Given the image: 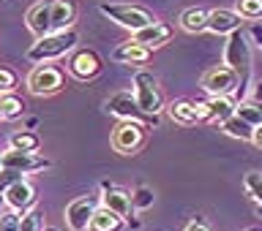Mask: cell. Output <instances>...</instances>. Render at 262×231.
I'll return each instance as SVG.
<instances>
[{"label":"cell","instance_id":"obj_13","mask_svg":"<svg viewBox=\"0 0 262 231\" xmlns=\"http://www.w3.org/2000/svg\"><path fill=\"white\" fill-rule=\"evenodd\" d=\"M101 207H106L110 212H115L118 218L126 220L131 215V207H134V196H131L128 191H123L120 185L101 183Z\"/></svg>","mask_w":262,"mask_h":231},{"label":"cell","instance_id":"obj_37","mask_svg":"<svg viewBox=\"0 0 262 231\" xmlns=\"http://www.w3.org/2000/svg\"><path fill=\"white\" fill-rule=\"evenodd\" d=\"M251 144H254V147H259V150H262V125H259L257 131H254V139H251Z\"/></svg>","mask_w":262,"mask_h":231},{"label":"cell","instance_id":"obj_40","mask_svg":"<svg viewBox=\"0 0 262 231\" xmlns=\"http://www.w3.org/2000/svg\"><path fill=\"white\" fill-rule=\"evenodd\" d=\"M246 231H259V228H246Z\"/></svg>","mask_w":262,"mask_h":231},{"label":"cell","instance_id":"obj_35","mask_svg":"<svg viewBox=\"0 0 262 231\" xmlns=\"http://www.w3.org/2000/svg\"><path fill=\"white\" fill-rule=\"evenodd\" d=\"M251 98H254L257 104H262V82H257V85L251 87Z\"/></svg>","mask_w":262,"mask_h":231},{"label":"cell","instance_id":"obj_24","mask_svg":"<svg viewBox=\"0 0 262 231\" xmlns=\"http://www.w3.org/2000/svg\"><path fill=\"white\" fill-rule=\"evenodd\" d=\"M120 226H123V218H118L106 207H98V212L93 215V223H90V231H120Z\"/></svg>","mask_w":262,"mask_h":231},{"label":"cell","instance_id":"obj_41","mask_svg":"<svg viewBox=\"0 0 262 231\" xmlns=\"http://www.w3.org/2000/svg\"><path fill=\"white\" fill-rule=\"evenodd\" d=\"M0 122H3V112H0Z\"/></svg>","mask_w":262,"mask_h":231},{"label":"cell","instance_id":"obj_11","mask_svg":"<svg viewBox=\"0 0 262 231\" xmlns=\"http://www.w3.org/2000/svg\"><path fill=\"white\" fill-rule=\"evenodd\" d=\"M66 65H69V73H71V76L79 79V82L96 79L98 73H101V68H104L101 57H98V52H93V49H74Z\"/></svg>","mask_w":262,"mask_h":231},{"label":"cell","instance_id":"obj_28","mask_svg":"<svg viewBox=\"0 0 262 231\" xmlns=\"http://www.w3.org/2000/svg\"><path fill=\"white\" fill-rule=\"evenodd\" d=\"M243 185H246V191H249L251 199L262 207V171H249V174L243 177Z\"/></svg>","mask_w":262,"mask_h":231},{"label":"cell","instance_id":"obj_30","mask_svg":"<svg viewBox=\"0 0 262 231\" xmlns=\"http://www.w3.org/2000/svg\"><path fill=\"white\" fill-rule=\"evenodd\" d=\"M0 231H22V215L14 210L0 212Z\"/></svg>","mask_w":262,"mask_h":231},{"label":"cell","instance_id":"obj_18","mask_svg":"<svg viewBox=\"0 0 262 231\" xmlns=\"http://www.w3.org/2000/svg\"><path fill=\"white\" fill-rule=\"evenodd\" d=\"M167 114H169L172 122H178V125H196V122H202L200 109H196V101H188V98L172 101L167 106Z\"/></svg>","mask_w":262,"mask_h":231},{"label":"cell","instance_id":"obj_38","mask_svg":"<svg viewBox=\"0 0 262 231\" xmlns=\"http://www.w3.org/2000/svg\"><path fill=\"white\" fill-rule=\"evenodd\" d=\"M3 207H6V199H3V193H0V212H3Z\"/></svg>","mask_w":262,"mask_h":231},{"label":"cell","instance_id":"obj_31","mask_svg":"<svg viewBox=\"0 0 262 231\" xmlns=\"http://www.w3.org/2000/svg\"><path fill=\"white\" fill-rule=\"evenodd\" d=\"M22 231H44V212L30 210L22 215Z\"/></svg>","mask_w":262,"mask_h":231},{"label":"cell","instance_id":"obj_21","mask_svg":"<svg viewBox=\"0 0 262 231\" xmlns=\"http://www.w3.org/2000/svg\"><path fill=\"white\" fill-rule=\"evenodd\" d=\"M208 14L205 8H186L183 14H180V28H183L186 33H202L208 30Z\"/></svg>","mask_w":262,"mask_h":231},{"label":"cell","instance_id":"obj_34","mask_svg":"<svg viewBox=\"0 0 262 231\" xmlns=\"http://www.w3.org/2000/svg\"><path fill=\"white\" fill-rule=\"evenodd\" d=\"M186 231H210V228H208V226H205V223H202V220H191V223H188V226H186Z\"/></svg>","mask_w":262,"mask_h":231},{"label":"cell","instance_id":"obj_1","mask_svg":"<svg viewBox=\"0 0 262 231\" xmlns=\"http://www.w3.org/2000/svg\"><path fill=\"white\" fill-rule=\"evenodd\" d=\"M224 65H229V68L237 73V98L246 101V95H249V85H251L254 57H251V44H249V38H246L243 30L232 33V36L227 38Z\"/></svg>","mask_w":262,"mask_h":231},{"label":"cell","instance_id":"obj_32","mask_svg":"<svg viewBox=\"0 0 262 231\" xmlns=\"http://www.w3.org/2000/svg\"><path fill=\"white\" fill-rule=\"evenodd\" d=\"M25 174H19V171H11V169H0V193H6L11 185L22 183Z\"/></svg>","mask_w":262,"mask_h":231},{"label":"cell","instance_id":"obj_3","mask_svg":"<svg viewBox=\"0 0 262 231\" xmlns=\"http://www.w3.org/2000/svg\"><path fill=\"white\" fill-rule=\"evenodd\" d=\"M98 11L104 16H110L115 24H120V28H126L131 33H139V30H145L147 24L156 22V16L147 11V8L134 6V3H101Z\"/></svg>","mask_w":262,"mask_h":231},{"label":"cell","instance_id":"obj_25","mask_svg":"<svg viewBox=\"0 0 262 231\" xmlns=\"http://www.w3.org/2000/svg\"><path fill=\"white\" fill-rule=\"evenodd\" d=\"M221 128H224V134H227V136L241 139V142H251V139H254V131H257V128H251L246 120L237 117V114H235V117H229Z\"/></svg>","mask_w":262,"mask_h":231},{"label":"cell","instance_id":"obj_19","mask_svg":"<svg viewBox=\"0 0 262 231\" xmlns=\"http://www.w3.org/2000/svg\"><path fill=\"white\" fill-rule=\"evenodd\" d=\"M237 112V101L229 95H221V98H210L208 101V120L205 122H213V125H224L229 117H235Z\"/></svg>","mask_w":262,"mask_h":231},{"label":"cell","instance_id":"obj_6","mask_svg":"<svg viewBox=\"0 0 262 231\" xmlns=\"http://www.w3.org/2000/svg\"><path fill=\"white\" fill-rule=\"evenodd\" d=\"M101 207V196L88 193V196H77L69 207H66V226L71 231H90L93 215Z\"/></svg>","mask_w":262,"mask_h":231},{"label":"cell","instance_id":"obj_10","mask_svg":"<svg viewBox=\"0 0 262 231\" xmlns=\"http://www.w3.org/2000/svg\"><path fill=\"white\" fill-rule=\"evenodd\" d=\"M0 169H11V171H19V174H36V171L52 169V161L38 152H19V150L8 147L3 152V166Z\"/></svg>","mask_w":262,"mask_h":231},{"label":"cell","instance_id":"obj_23","mask_svg":"<svg viewBox=\"0 0 262 231\" xmlns=\"http://www.w3.org/2000/svg\"><path fill=\"white\" fill-rule=\"evenodd\" d=\"M237 117L246 120L251 128H259L262 125V104H257L254 98H246V101H237Z\"/></svg>","mask_w":262,"mask_h":231},{"label":"cell","instance_id":"obj_22","mask_svg":"<svg viewBox=\"0 0 262 231\" xmlns=\"http://www.w3.org/2000/svg\"><path fill=\"white\" fill-rule=\"evenodd\" d=\"M8 147H11V150H19V152H38L41 139H38V134H33V131H16V134H11V139H8Z\"/></svg>","mask_w":262,"mask_h":231},{"label":"cell","instance_id":"obj_7","mask_svg":"<svg viewBox=\"0 0 262 231\" xmlns=\"http://www.w3.org/2000/svg\"><path fill=\"white\" fill-rule=\"evenodd\" d=\"M202 90L210 98H221V95H237V73L229 68V65H213L202 73L200 79Z\"/></svg>","mask_w":262,"mask_h":231},{"label":"cell","instance_id":"obj_17","mask_svg":"<svg viewBox=\"0 0 262 231\" xmlns=\"http://www.w3.org/2000/svg\"><path fill=\"white\" fill-rule=\"evenodd\" d=\"M112 60L115 63H123V65H142L150 60V49L142 46V44H137L134 38L131 41H123V44L112 52Z\"/></svg>","mask_w":262,"mask_h":231},{"label":"cell","instance_id":"obj_27","mask_svg":"<svg viewBox=\"0 0 262 231\" xmlns=\"http://www.w3.org/2000/svg\"><path fill=\"white\" fill-rule=\"evenodd\" d=\"M16 85H19V73H16L11 65H0V95L14 93Z\"/></svg>","mask_w":262,"mask_h":231},{"label":"cell","instance_id":"obj_15","mask_svg":"<svg viewBox=\"0 0 262 231\" xmlns=\"http://www.w3.org/2000/svg\"><path fill=\"white\" fill-rule=\"evenodd\" d=\"M52 3L55 0H38L36 6L28 11V28L36 38H44L52 33Z\"/></svg>","mask_w":262,"mask_h":231},{"label":"cell","instance_id":"obj_2","mask_svg":"<svg viewBox=\"0 0 262 231\" xmlns=\"http://www.w3.org/2000/svg\"><path fill=\"white\" fill-rule=\"evenodd\" d=\"M79 44V33L77 30H63V33H49L44 38H36V44L28 49V60L36 65L52 63L57 57H66L69 52H74Z\"/></svg>","mask_w":262,"mask_h":231},{"label":"cell","instance_id":"obj_8","mask_svg":"<svg viewBox=\"0 0 262 231\" xmlns=\"http://www.w3.org/2000/svg\"><path fill=\"white\" fill-rule=\"evenodd\" d=\"M63 85H66V73L57 65L44 63L28 73V90L33 95H55L63 90Z\"/></svg>","mask_w":262,"mask_h":231},{"label":"cell","instance_id":"obj_9","mask_svg":"<svg viewBox=\"0 0 262 231\" xmlns=\"http://www.w3.org/2000/svg\"><path fill=\"white\" fill-rule=\"evenodd\" d=\"M147 142V125L142 122H118V128L112 131V147L118 150L120 155H134L145 147Z\"/></svg>","mask_w":262,"mask_h":231},{"label":"cell","instance_id":"obj_29","mask_svg":"<svg viewBox=\"0 0 262 231\" xmlns=\"http://www.w3.org/2000/svg\"><path fill=\"white\" fill-rule=\"evenodd\" d=\"M237 14L243 19H262V0H237Z\"/></svg>","mask_w":262,"mask_h":231},{"label":"cell","instance_id":"obj_4","mask_svg":"<svg viewBox=\"0 0 262 231\" xmlns=\"http://www.w3.org/2000/svg\"><path fill=\"white\" fill-rule=\"evenodd\" d=\"M134 98L139 104V109L150 117H159V112L164 109V98H161V90H159V79L153 76L150 71H137L134 73Z\"/></svg>","mask_w":262,"mask_h":231},{"label":"cell","instance_id":"obj_36","mask_svg":"<svg viewBox=\"0 0 262 231\" xmlns=\"http://www.w3.org/2000/svg\"><path fill=\"white\" fill-rule=\"evenodd\" d=\"M251 38L257 41L259 49H262V28H259V24H254V28H251Z\"/></svg>","mask_w":262,"mask_h":231},{"label":"cell","instance_id":"obj_12","mask_svg":"<svg viewBox=\"0 0 262 231\" xmlns=\"http://www.w3.org/2000/svg\"><path fill=\"white\" fill-rule=\"evenodd\" d=\"M3 199H6V210H14V212H19V215H25V212L36 210V199H38V196H36V185L25 177L22 183H16V185L8 188V191L3 193Z\"/></svg>","mask_w":262,"mask_h":231},{"label":"cell","instance_id":"obj_39","mask_svg":"<svg viewBox=\"0 0 262 231\" xmlns=\"http://www.w3.org/2000/svg\"><path fill=\"white\" fill-rule=\"evenodd\" d=\"M0 166H3V152H0Z\"/></svg>","mask_w":262,"mask_h":231},{"label":"cell","instance_id":"obj_5","mask_svg":"<svg viewBox=\"0 0 262 231\" xmlns=\"http://www.w3.org/2000/svg\"><path fill=\"white\" fill-rule=\"evenodd\" d=\"M106 112L115 114L120 122L131 120V122H142V125H156V122H159V117H150V114H145L142 109H139L134 93H128V90L106 98Z\"/></svg>","mask_w":262,"mask_h":231},{"label":"cell","instance_id":"obj_33","mask_svg":"<svg viewBox=\"0 0 262 231\" xmlns=\"http://www.w3.org/2000/svg\"><path fill=\"white\" fill-rule=\"evenodd\" d=\"M150 204H153V191H150V188H137V193H134V207L145 210V207H150Z\"/></svg>","mask_w":262,"mask_h":231},{"label":"cell","instance_id":"obj_26","mask_svg":"<svg viewBox=\"0 0 262 231\" xmlns=\"http://www.w3.org/2000/svg\"><path fill=\"white\" fill-rule=\"evenodd\" d=\"M0 112H3V120H19L25 114V104L22 98H16L14 93L0 95Z\"/></svg>","mask_w":262,"mask_h":231},{"label":"cell","instance_id":"obj_16","mask_svg":"<svg viewBox=\"0 0 262 231\" xmlns=\"http://www.w3.org/2000/svg\"><path fill=\"white\" fill-rule=\"evenodd\" d=\"M172 33H175V30H172V24L156 19L153 24H147L145 30L134 33V41H137V44H142V46H147L153 52V49H159V46L167 44V41L172 38Z\"/></svg>","mask_w":262,"mask_h":231},{"label":"cell","instance_id":"obj_14","mask_svg":"<svg viewBox=\"0 0 262 231\" xmlns=\"http://www.w3.org/2000/svg\"><path fill=\"white\" fill-rule=\"evenodd\" d=\"M208 30L216 36H232V33L243 30V16L229 8H213L208 14Z\"/></svg>","mask_w":262,"mask_h":231},{"label":"cell","instance_id":"obj_20","mask_svg":"<svg viewBox=\"0 0 262 231\" xmlns=\"http://www.w3.org/2000/svg\"><path fill=\"white\" fill-rule=\"evenodd\" d=\"M74 19H77V6L71 0H55L52 3V33L71 30Z\"/></svg>","mask_w":262,"mask_h":231}]
</instances>
